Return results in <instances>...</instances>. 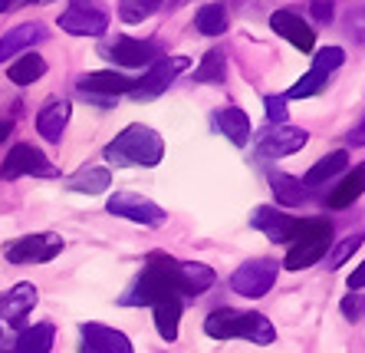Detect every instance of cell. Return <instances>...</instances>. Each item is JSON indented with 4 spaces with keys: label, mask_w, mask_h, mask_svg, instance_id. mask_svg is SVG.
<instances>
[{
    "label": "cell",
    "mask_w": 365,
    "mask_h": 353,
    "mask_svg": "<svg viewBox=\"0 0 365 353\" xmlns=\"http://www.w3.org/2000/svg\"><path fill=\"white\" fill-rule=\"evenodd\" d=\"M204 334L214 337V340H250V344H273L277 340V327L264 314L257 310H234V307H221L211 310L207 320H204Z\"/></svg>",
    "instance_id": "cell-1"
},
{
    "label": "cell",
    "mask_w": 365,
    "mask_h": 353,
    "mask_svg": "<svg viewBox=\"0 0 365 353\" xmlns=\"http://www.w3.org/2000/svg\"><path fill=\"white\" fill-rule=\"evenodd\" d=\"M162 155H165V139L152 126H142V122L125 126L106 146V159L112 165H145V169H152V165L162 162Z\"/></svg>",
    "instance_id": "cell-2"
},
{
    "label": "cell",
    "mask_w": 365,
    "mask_h": 353,
    "mask_svg": "<svg viewBox=\"0 0 365 353\" xmlns=\"http://www.w3.org/2000/svg\"><path fill=\"white\" fill-rule=\"evenodd\" d=\"M145 264L158 267L171 284H175V291H178L181 297H201V294L211 291L214 281H217L214 267L201 264V261H178V258H171V254H165V251H152Z\"/></svg>",
    "instance_id": "cell-3"
},
{
    "label": "cell",
    "mask_w": 365,
    "mask_h": 353,
    "mask_svg": "<svg viewBox=\"0 0 365 353\" xmlns=\"http://www.w3.org/2000/svg\"><path fill=\"white\" fill-rule=\"evenodd\" d=\"M63 251V238L56 232H36V234H24L14 242L4 244V258L10 264H43L53 261Z\"/></svg>",
    "instance_id": "cell-4"
},
{
    "label": "cell",
    "mask_w": 365,
    "mask_h": 353,
    "mask_svg": "<svg viewBox=\"0 0 365 353\" xmlns=\"http://www.w3.org/2000/svg\"><path fill=\"white\" fill-rule=\"evenodd\" d=\"M277 261L270 258H254V261H244V264L230 274V291L240 294V297H264L273 284H277Z\"/></svg>",
    "instance_id": "cell-5"
},
{
    "label": "cell",
    "mask_w": 365,
    "mask_h": 353,
    "mask_svg": "<svg viewBox=\"0 0 365 353\" xmlns=\"http://www.w3.org/2000/svg\"><path fill=\"white\" fill-rule=\"evenodd\" d=\"M106 208H109V215L128 218V222L145 224V228H162V224L168 222V212H165L162 205H155L152 199L135 195V192H115Z\"/></svg>",
    "instance_id": "cell-6"
},
{
    "label": "cell",
    "mask_w": 365,
    "mask_h": 353,
    "mask_svg": "<svg viewBox=\"0 0 365 353\" xmlns=\"http://www.w3.org/2000/svg\"><path fill=\"white\" fill-rule=\"evenodd\" d=\"M342 63H346V53H342L339 46H326V50H319L316 53V60H313V66H309V73H303L299 83H293L283 99H306V96H316L326 83H329L332 69H339Z\"/></svg>",
    "instance_id": "cell-7"
},
{
    "label": "cell",
    "mask_w": 365,
    "mask_h": 353,
    "mask_svg": "<svg viewBox=\"0 0 365 353\" xmlns=\"http://www.w3.org/2000/svg\"><path fill=\"white\" fill-rule=\"evenodd\" d=\"M187 66H191L187 56H158V60L152 63V69H148L142 79H135V89L128 96H132V99H155V96H162L165 89L175 83V76L185 73Z\"/></svg>",
    "instance_id": "cell-8"
},
{
    "label": "cell",
    "mask_w": 365,
    "mask_h": 353,
    "mask_svg": "<svg viewBox=\"0 0 365 353\" xmlns=\"http://www.w3.org/2000/svg\"><path fill=\"white\" fill-rule=\"evenodd\" d=\"M0 175H4V179H20V175L56 179L60 172H56V165H53L36 146H26V142H20V146H14V149H10V155L4 159V169H0Z\"/></svg>",
    "instance_id": "cell-9"
},
{
    "label": "cell",
    "mask_w": 365,
    "mask_h": 353,
    "mask_svg": "<svg viewBox=\"0 0 365 353\" xmlns=\"http://www.w3.org/2000/svg\"><path fill=\"white\" fill-rule=\"evenodd\" d=\"M76 89L83 96H89V99H96L99 106H109L112 96L132 93V89H135V79L122 76V73H115V69H99V73H86V76H79Z\"/></svg>",
    "instance_id": "cell-10"
},
{
    "label": "cell",
    "mask_w": 365,
    "mask_h": 353,
    "mask_svg": "<svg viewBox=\"0 0 365 353\" xmlns=\"http://www.w3.org/2000/svg\"><path fill=\"white\" fill-rule=\"evenodd\" d=\"M102 56H109L112 63L128 69H138V66H148V63L158 60V46L152 40H135V36H119L112 46L102 50Z\"/></svg>",
    "instance_id": "cell-11"
},
{
    "label": "cell",
    "mask_w": 365,
    "mask_h": 353,
    "mask_svg": "<svg viewBox=\"0 0 365 353\" xmlns=\"http://www.w3.org/2000/svg\"><path fill=\"white\" fill-rule=\"evenodd\" d=\"M60 26L73 36H102L109 26V17L102 10L89 7V4H73L60 14Z\"/></svg>",
    "instance_id": "cell-12"
},
{
    "label": "cell",
    "mask_w": 365,
    "mask_h": 353,
    "mask_svg": "<svg viewBox=\"0 0 365 353\" xmlns=\"http://www.w3.org/2000/svg\"><path fill=\"white\" fill-rule=\"evenodd\" d=\"M250 224H254L257 232H264L267 238L277 242V244H293L297 242V232H299V218L283 215V212H273L270 205L257 208L254 218H250Z\"/></svg>",
    "instance_id": "cell-13"
},
{
    "label": "cell",
    "mask_w": 365,
    "mask_h": 353,
    "mask_svg": "<svg viewBox=\"0 0 365 353\" xmlns=\"http://www.w3.org/2000/svg\"><path fill=\"white\" fill-rule=\"evenodd\" d=\"M79 353H135L128 337L106 324H83V347Z\"/></svg>",
    "instance_id": "cell-14"
},
{
    "label": "cell",
    "mask_w": 365,
    "mask_h": 353,
    "mask_svg": "<svg viewBox=\"0 0 365 353\" xmlns=\"http://www.w3.org/2000/svg\"><path fill=\"white\" fill-rule=\"evenodd\" d=\"M270 26H273V34H280L283 40H289L299 53H313L316 34H313V26H306V20L299 14H293V10H273Z\"/></svg>",
    "instance_id": "cell-15"
},
{
    "label": "cell",
    "mask_w": 365,
    "mask_h": 353,
    "mask_svg": "<svg viewBox=\"0 0 365 353\" xmlns=\"http://www.w3.org/2000/svg\"><path fill=\"white\" fill-rule=\"evenodd\" d=\"M34 307H36V287L20 281V284H14L4 297H0V324L20 327V324L30 317Z\"/></svg>",
    "instance_id": "cell-16"
},
{
    "label": "cell",
    "mask_w": 365,
    "mask_h": 353,
    "mask_svg": "<svg viewBox=\"0 0 365 353\" xmlns=\"http://www.w3.org/2000/svg\"><path fill=\"white\" fill-rule=\"evenodd\" d=\"M309 142L303 129L297 126H270V132L260 136V155L264 159H283V155H293Z\"/></svg>",
    "instance_id": "cell-17"
},
{
    "label": "cell",
    "mask_w": 365,
    "mask_h": 353,
    "mask_svg": "<svg viewBox=\"0 0 365 353\" xmlns=\"http://www.w3.org/2000/svg\"><path fill=\"white\" fill-rule=\"evenodd\" d=\"M46 26L43 24H20V26H10L7 34L0 36V66L14 56V53H20V50H30V46H36V44H43L46 40Z\"/></svg>",
    "instance_id": "cell-18"
},
{
    "label": "cell",
    "mask_w": 365,
    "mask_h": 353,
    "mask_svg": "<svg viewBox=\"0 0 365 353\" xmlns=\"http://www.w3.org/2000/svg\"><path fill=\"white\" fill-rule=\"evenodd\" d=\"M181 307H185V297L181 294H165L158 301L152 304V314H155V330L162 340L175 344L178 340V324H181Z\"/></svg>",
    "instance_id": "cell-19"
},
{
    "label": "cell",
    "mask_w": 365,
    "mask_h": 353,
    "mask_svg": "<svg viewBox=\"0 0 365 353\" xmlns=\"http://www.w3.org/2000/svg\"><path fill=\"white\" fill-rule=\"evenodd\" d=\"M69 112H73V106H69L66 99H50V103L36 112V132H40L46 142H63Z\"/></svg>",
    "instance_id": "cell-20"
},
{
    "label": "cell",
    "mask_w": 365,
    "mask_h": 353,
    "mask_svg": "<svg viewBox=\"0 0 365 353\" xmlns=\"http://www.w3.org/2000/svg\"><path fill=\"white\" fill-rule=\"evenodd\" d=\"M329 244H332V232L329 234H316V238H303V242H297L293 248H289V254H287V261H283V264H287L289 271L313 267V264H319V261L326 258Z\"/></svg>",
    "instance_id": "cell-21"
},
{
    "label": "cell",
    "mask_w": 365,
    "mask_h": 353,
    "mask_svg": "<svg viewBox=\"0 0 365 353\" xmlns=\"http://www.w3.org/2000/svg\"><path fill=\"white\" fill-rule=\"evenodd\" d=\"M214 126L221 136H227L234 146L244 149L250 142V116H247L240 106H224V109L214 112Z\"/></svg>",
    "instance_id": "cell-22"
},
{
    "label": "cell",
    "mask_w": 365,
    "mask_h": 353,
    "mask_svg": "<svg viewBox=\"0 0 365 353\" xmlns=\"http://www.w3.org/2000/svg\"><path fill=\"white\" fill-rule=\"evenodd\" d=\"M109 185H112V175L102 165H83L79 172H73L66 179V189L79 192V195H102Z\"/></svg>",
    "instance_id": "cell-23"
},
{
    "label": "cell",
    "mask_w": 365,
    "mask_h": 353,
    "mask_svg": "<svg viewBox=\"0 0 365 353\" xmlns=\"http://www.w3.org/2000/svg\"><path fill=\"white\" fill-rule=\"evenodd\" d=\"M270 189H273V199L287 208H299L309 202V192L303 189V182L287 172H270Z\"/></svg>",
    "instance_id": "cell-24"
},
{
    "label": "cell",
    "mask_w": 365,
    "mask_h": 353,
    "mask_svg": "<svg viewBox=\"0 0 365 353\" xmlns=\"http://www.w3.org/2000/svg\"><path fill=\"white\" fill-rule=\"evenodd\" d=\"M349 169V152L346 149H339V152H329L326 159H319V162L309 169V172L303 175V189L306 185H326V182H332L336 175H342Z\"/></svg>",
    "instance_id": "cell-25"
},
{
    "label": "cell",
    "mask_w": 365,
    "mask_h": 353,
    "mask_svg": "<svg viewBox=\"0 0 365 353\" xmlns=\"http://www.w3.org/2000/svg\"><path fill=\"white\" fill-rule=\"evenodd\" d=\"M53 340H56V327L53 324H34L17 337L14 353H50Z\"/></svg>",
    "instance_id": "cell-26"
},
{
    "label": "cell",
    "mask_w": 365,
    "mask_h": 353,
    "mask_svg": "<svg viewBox=\"0 0 365 353\" xmlns=\"http://www.w3.org/2000/svg\"><path fill=\"white\" fill-rule=\"evenodd\" d=\"M224 76H227V53L224 50H207L204 53L201 66L195 69L197 83H211V86H221Z\"/></svg>",
    "instance_id": "cell-27"
},
{
    "label": "cell",
    "mask_w": 365,
    "mask_h": 353,
    "mask_svg": "<svg viewBox=\"0 0 365 353\" xmlns=\"http://www.w3.org/2000/svg\"><path fill=\"white\" fill-rule=\"evenodd\" d=\"M43 73H46V60H43L40 53H24V56L10 66V79H14L17 86H30Z\"/></svg>",
    "instance_id": "cell-28"
},
{
    "label": "cell",
    "mask_w": 365,
    "mask_h": 353,
    "mask_svg": "<svg viewBox=\"0 0 365 353\" xmlns=\"http://www.w3.org/2000/svg\"><path fill=\"white\" fill-rule=\"evenodd\" d=\"M195 26L204 36H221L224 30H227V7H224V4H204V7L197 10Z\"/></svg>",
    "instance_id": "cell-29"
},
{
    "label": "cell",
    "mask_w": 365,
    "mask_h": 353,
    "mask_svg": "<svg viewBox=\"0 0 365 353\" xmlns=\"http://www.w3.org/2000/svg\"><path fill=\"white\" fill-rule=\"evenodd\" d=\"M362 182H365V169H362V165H356V169H352V175H349L339 189L326 199V205H329V208H349L352 202L359 199V195H362Z\"/></svg>",
    "instance_id": "cell-30"
},
{
    "label": "cell",
    "mask_w": 365,
    "mask_h": 353,
    "mask_svg": "<svg viewBox=\"0 0 365 353\" xmlns=\"http://www.w3.org/2000/svg\"><path fill=\"white\" fill-rule=\"evenodd\" d=\"M158 7H162V0H122L119 17L125 20V24H142V20H148Z\"/></svg>",
    "instance_id": "cell-31"
},
{
    "label": "cell",
    "mask_w": 365,
    "mask_h": 353,
    "mask_svg": "<svg viewBox=\"0 0 365 353\" xmlns=\"http://www.w3.org/2000/svg\"><path fill=\"white\" fill-rule=\"evenodd\" d=\"M359 248H362V234H352V238H342V242L336 244V248H332V251H326V267H329V271H336V267H342L349 258H352V254H356Z\"/></svg>",
    "instance_id": "cell-32"
},
{
    "label": "cell",
    "mask_w": 365,
    "mask_h": 353,
    "mask_svg": "<svg viewBox=\"0 0 365 353\" xmlns=\"http://www.w3.org/2000/svg\"><path fill=\"white\" fill-rule=\"evenodd\" d=\"M267 106V119H270V126H287V99L283 96H267L264 99Z\"/></svg>",
    "instance_id": "cell-33"
},
{
    "label": "cell",
    "mask_w": 365,
    "mask_h": 353,
    "mask_svg": "<svg viewBox=\"0 0 365 353\" xmlns=\"http://www.w3.org/2000/svg\"><path fill=\"white\" fill-rule=\"evenodd\" d=\"M342 317L352 320V324L362 320V291H352L342 297Z\"/></svg>",
    "instance_id": "cell-34"
},
{
    "label": "cell",
    "mask_w": 365,
    "mask_h": 353,
    "mask_svg": "<svg viewBox=\"0 0 365 353\" xmlns=\"http://www.w3.org/2000/svg\"><path fill=\"white\" fill-rule=\"evenodd\" d=\"M309 10H313L316 24H329L336 14V0H309Z\"/></svg>",
    "instance_id": "cell-35"
},
{
    "label": "cell",
    "mask_w": 365,
    "mask_h": 353,
    "mask_svg": "<svg viewBox=\"0 0 365 353\" xmlns=\"http://www.w3.org/2000/svg\"><path fill=\"white\" fill-rule=\"evenodd\" d=\"M30 4H46V0H0V14H10V10L30 7Z\"/></svg>",
    "instance_id": "cell-36"
},
{
    "label": "cell",
    "mask_w": 365,
    "mask_h": 353,
    "mask_svg": "<svg viewBox=\"0 0 365 353\" xmlns=\"http://www.w3.org/2000/svg\"><path fill=\"white\" fill-rule=\"evenodd\" d=\"M362 281H365V267L359 264L356 271H352V277H349V291H362Z\"/></svg>",
    "instance_id": "cell-37"
},
{
    "label": "cell",
    "mask_w": 365,
    "mask_h": 353,
    "mask_svg": "<svg viewBox=\"0 0 365 353\" xmlns=\"http://www.w3.org/2000/svg\"><path fill=\"white\" fill-rule=\"evenodd\" d=\"M349 146H362V126H356V132H349Z\"/></svg>",
    "instance_id": "cell-38"
},
{
    "label": "cell",
    "mask_w": 365,
    "mask_h": 353,
    "mask_svg": "<svg viewBox=\"0 0 365 353\" xmlns=\"http://www.w3.org/2000/svg\"><path fill=\"white\" fill-rule=\"evenodd\" d=\"M10 136V122H0V142Z\"/></svg>",
    "instance_id": "cell-39"
},
{
    "label": "cell",
    "mask_w": 365,
    "mask_h": 353,
    "mask_svg": "<svg viewBox=\"0 0 365 353\" xmlns=\"http://www.w3.org/2000/svg\"><path fill=\"white\" fill-rule=\"evenodd\" d=\"M0 337H4V324H0Z\"/></svg>",
    "instance_id": "cell-40"
}]
</instances>
